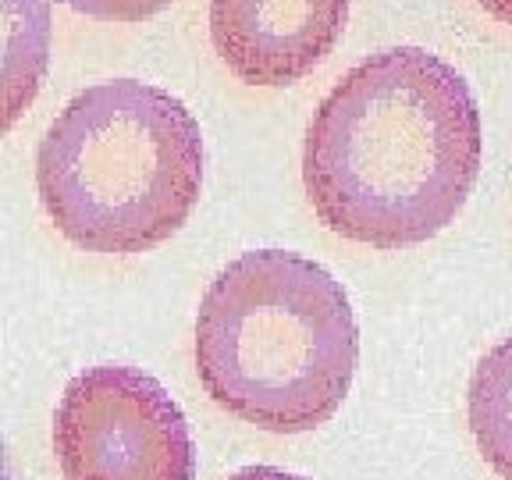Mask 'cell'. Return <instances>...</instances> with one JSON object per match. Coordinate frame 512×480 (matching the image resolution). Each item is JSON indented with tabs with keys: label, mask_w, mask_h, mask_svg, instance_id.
Segmentation results:
<instances>
[{
	"label": "cell",
	"mask_w": 512,
	"mask_h": 480,
	"mask_svg": "<svg viewBox=\"0 0 512 480\" xmlns=\"http://www.w3.org/2000/svg\"><path fill=\"white\" fill-rule=\"evenodd\" d=\"M480 164L484 128L470 82L420 47L352 64L306 125L303 185L313 214L370 249L420 246L445 232Z\"/></svg>",
	"instance_id": "1"
},
{
	"label": "cell",
	"mask_w": 512,
	"mask_h": 480,
	"mask_svg": "<svg viewBox=\"0 0 512 480\" xmlns=\"http://www.w3.org/2000/svg\"><path fill=\"white\" fill-rule=\"evenodd\" d=\"M192 360L217 409L267 434L317 431L342 409L360 328L342 281L292 249L235 256L196 310Z\"/></svg>",
	"instance_id": "2"
},
{
	"label": "cell",
	"mask_w": 512,
	"mask_h": 480,
	"mask_svg": "<svg viewBox=\"0 0 512 480\" xmlns=\"http://www.w3.org/2000/svg\"><path fill=\"white\" fill-rule=\"evenodd\" d=\"M36 189L72 246L100 256L150 253L182 232L200 203V121L153 82L86 86L43 132Z\"/></svg>",
	"instance_id": "3"
},
{
	"label": "cell",
	"mask_w": 512,
	"mask_h": 480,
	"mask_svg": "<svg viewBox=\"0 0 512 480\" xmlns=\"http://www.w3.org/2000/svg\"><path fill=\"white\" fill-rule=\"evenodd\" d=\"M64 480H196L182 406L139 367L100 363L64 384L54 409Z\"/></svg>",
	"instance_id": "4"
},
{
	"label": "cell",
	"mask_w": 512,
	"mask_h": 480,
	"mask_svg": "<svg viewBox=\"0 0 512 480\" xmlns=\"http://www.w3.org/2000/svg\"><path fill=\"white\" fill-rule=\"evenodd\" d=\"M349 0H210V40L246 86H292L335 50Z\"/></svg>",
	"instance_id": "5"
},
{
	"label": "cell",
	"mask_w": 512,
	"mask_h": 480,
	"mask_svg": "<svg viewBox=\"0 0 512 480\" xmlns=\"http://www.w3.org/2000/svg\"><path fill=\"white\" fill-rule=\"evenodd\" d=\"M50 32V0H0V136H8L40 96Z\"/></svg>",
	"instance_id": "6"
},
{
	"label": "cell",
	"mask_w": 512,
	"mask_h": 480,
	"mask_svg": "<svg viewBox=\"0 0 512 480\" xmlns=\"http://www.w3.org/2000/svg\"><path fill=\"white\" fill-rule=\"evenodd\" d=\"M466 420L484 463L512 480V335L491 345L470 374Z\"/></svg>",
	"instance_id": "7"
},
{
	"label": "cell",
	"mask_w": 512,
	"mask_h": 480,
	"mask_svg": "<svg viewBox=\"0 0 512 480\" xmlns=\"http://www.w3.org/2000/svg\"><path fill=\"white\" fill-rule=\"evenodd\" d=\"M64 8H72L75 15H86L93 22H121L136 25L146 18L160 15L164 8H171L175 0H57Z\"/></svg>",
	"instance_id": "8"
},
{
	"label": "cell",
	"mask_w": 512,
	"mask_h": 480,
	"mask_svg": "<svg viewBox=\"0 0 512 480\" xmlns=\"http://www.w3.org/2000/svg\"><path fill=\"white\" fill-rule=\"evenodd\" d=\"M228 480H306L299 473H288V470H278V466H246V470L232 473Z\"/></svg>",
	"instance_id": "9"
},
{
	"label": "cell",
	"mask_w": 512,
	"mask_h": 480,
	"mask_svg": "<svg viewBox=\"0 0 512 480\" xmlns=\"http://www.w3.org/2000/svg\"><path fill=\"white\" fill-rule=\"evenodd\" d=\"M477 4L488 11V15H495L498 22L512 25V0H477Z\"/></svg>",
	"instance_id": "10"
},
{
	"label": "cell",
	"mask_w": 512,
	"mask_h": 480,
	"mask_svg": "<svg viewBox=\"0 0 512 480\" xmlns=\"http://www.w3.org/2000/svg\"><path fill=\"white\" fill-rule=\"evenodd\" d=\"M0 480H18L15 463H11V456H8V441H4V434H0Z\"/></svg>",
	"instance_id": "11"
}]
</instances>
